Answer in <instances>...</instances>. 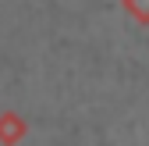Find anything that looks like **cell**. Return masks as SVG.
I'll return each mask as SVG.
<instances>
[{
    "label": "cell",
    "mask_w": 149,
    "mask_h": 146,
    "mask_svg": "<svg viewBox=\"0 0 149 146\" xmlns=\"http://www.w3.org/2000/svg\"><path fill=\"white\" fill-rule=\"evenodd\" d=\"M128 4L139 7V14H142V18H149V0H128Z\"/></svg>",
    "instance_id": "1"
}]
</instances>
